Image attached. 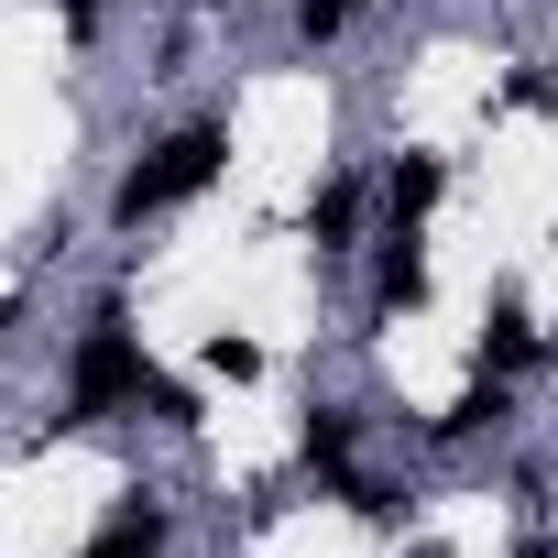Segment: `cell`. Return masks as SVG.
<instances>
[{"mask_svg":"<svg viewBox=\"0 0 558 558\" xmlns=\"http://www.w3.org/2000/svg\"><path fill=\"white\" fill-rule=\"evenodd\" d=\"M165 395V373L132 351V329H121V307L77 340V373H66V427H88V416H110V405H154Z\"/></svg>","mask_w":558,"mask_h":558,"instance_id":"1","label":"cell"},{"mask_svg":"<svg viewBox=\"0 0 558 558\" xmlns=\"http://www.w3.org/2000/svg\"><path fill=\"white\" fill-rule=\"evenodd\" d=\"M219 154H230V143H219L208 121H197V132H175V143H154V154H143L132 175H121V219L143 230V219H165V208H186V197H197V186L219 175Z\"/></svg>","mask_w":558,"mask_h":558,"instance_id":"2","label":"cell"},{"mask_svg":"<svg viewBox=\"0 0 558 558\" xmlns=\"http://www.w3.org/2000/svg\"><path fill=\"white\" fill-rule=\"evenodd\" d=\"M438 186H449V165H438V154H405V165H395V186H384V208H395V230H416V219L438 208Z\"/></svg>","mask_w":558,"mask_h":558,"instance_id":"3","label":"cell"},{"mask_svg":"<svg viewBox=\"0 0 558 558\" xmlns=\"http://www.w3.org/2000/svg\"><path fill=\"white\" fill-rule=\"evenodd\" d=\"M373 296H384V307H416V296H427V252H416V230H395V241H384Z\"/></svg>","mask_w":558,"mask_h":558,"instance_id":"4","label":"cell"},{"mask_svg":"<svg viewBox=\"0 0 558 558\" xmlns=\"http://www.w3.org/2000/svg\"><path fill=\"white\" fill-rule=\"evenodd\" d=\"M525 351H536V318H525L514 296H493V318H482V362H493V373H514Z\"/></svg>","mask_w":558,"mask_h":558,"instance_id":"5","label":"cell"},{"mask_svg":"<svg viewBox=\"0 0 558 558\" xmlns=\"http://www.w3.org/2000/svg\"><path fill=\"white\" fill-rule=\"evenodd\" d=\"M351 219H362V186H318V208H307L318 252H340V241H351Z\"/></svg>","mask_w":558,"mask_h":558,"instance_id":"6","label":"cell"},{"mask_svg":"<svg viewBox=\"0 0 558 558\" xmlns=\"http://www.w3.org/2000/svg\"><path fill=\"white\" fill-rule=\"evenodd\" d=\"M493 416H504V373H493V384H471V395H460L449 416H427V427H438V438H471V427H493Z\"/></svg>","mask_w":558,"mask_h":558,"instance_id":"7","label":"cell"},{"mask_svg":"<svg viewBox=\"0 0 558 558\" xmlns=\"http://www.w3.org/2000/svg\"><path fill=\"white\" fill-rule=\"evenodd\" d=\"M154 547H165V525H154L143 504H132V514H121V525H110L99 547H77V558H154Z\"/></svg>","mask_w":558,"mask_h":558,"instance_id":"8","label":"cell"},{"mask_svg":"<svg viewBox=\"0 0 558 558\" xmlns=\"http://www.w3.org/2000/svg\"><path fill=\"white\" fill-rule=\"evenodd\" d=\"M340 460H351V416L318 405V416H307V471H340Z\"/></svg>","mask_w":558,"mask_h":558,"instance_id":"9","label":"cell"},{"mask_svg":"<svg viewBox=\"0 0 558 558\" xmlns=\"http://www.w3.org/2000/svg\"><path fill=\"white\" fill-rule=\"evenodd\" d=\"M208 373H230V384H252V373H263V351H252V340H208Z\"/></svg>","mask_w":558,"mask_h":558,"instance_id":"10","label":"cell"},{"mask_svg":"<svg viewBox=\"0 0 558 558\" xmlns=\"http://www.w3.org/2000/svg\"><path fill=\"white\" fill-rule=\"evenodd\" d=\"M340 23H351V0H307V12H296V34H307V45H329Z\"/></svg>","mask_w":558,"mask_h":558,"instance_id":"11","label":"cell"},{"mask_svg":"<svg viewBox=\"0 0 558 558\" xmlns=\"http://www.w3.org/2000/svg\"><path fill=\"white\" fill-rule=\"evenodd\" d=\"M514 558H558V547H514Z\"/></svg>","mask_w":558,"mask_h":558,"instance_id":"12","label":"cell"},{"mask_svg":"<svg viewBox=\"0 0 558 558\" xmlns=\"http://www.w3.org/2000/svg\"><path fill=\"white\" fill-rule=\"evenodd\" d=\"M0 329H12V307H0Z\"/></svg>","mask_w":558,"mask_h":558,"instance_id":"13","label":"cell"},{"mask_svg":"<svg viewBox=\"0 0 558 558\" xmlns=\"http://www.w3.org/2000/svg\"><path fill=\"white\" fill-rule=\"evenodd\" d=\"M416 558H438V547H416Z\"/></svg>","mask_w":558,"mask_h":558,"instance_id":"14","label":"cell"}]
</instances>
